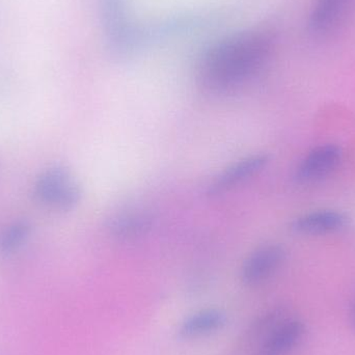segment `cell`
Returning <instances> with one entry per match:
<instances>
[{
  "instance_id": "cell-1",
  "label": "cell",
  "mask_w": 355,
  "mask_h": 355,
  "mask_svg": "<svg viewBox=\"0 0 355 355\" xmlns=\"http://www.w3.org/2000/svg\"><path fill=\"white\" fill-rule=\"evenodd\" d=\"M275 43L272 31L252 29L219 40L198 62V78L206 91H236L254 78L266 64Z\"/></svg>"
},
{
  "instance_id": "cell-2",
  "label": "cell",
  "mask_w": 355,
  "mask_h": 355,
  "mask_svg": "<svg viewBox=\"0 0 355 355\" xmlns=\"http://www.w3.org/2000/svg\"><path fill=\"white\" fill-rule=\"evenodd\" d=\"M80 185L72 173L64 166H51L44 171L33 186L35 200L44 208L68 212L81 200Z\"/></svg>"
},
{
  "instance_id": "cell-3",
  "label": "cell",
  "mask_w": 355,
  "mask_h": 355,
  "mask_svg": "<svg viewBox=\"0 0 355 355\" xmlns=\"http://www.w3.org/2000/svg\"><path fill=\"white\" fill-rule=\"evenodd\" d=\"M286 250L279 244L259 246L242 264L240 277L248 286H258L268 281L283 266Z\"/></svg>"
},
{
  "instance_id": "cell-4",
  "label": "cell",
  "mask_w": 355,
  "mask_h": 355,
  "mask_svg": "<svg viewBox=\"0 0 355 355\" xmlns=\"http://www.w3.org/2000/svg\"><path fill=\"white\" fill-rule=\"evenodd\" d=\"M268 162L269 156L265 153L250 154L233 162L211 182L208 186L209 196H220L231 191L262 172Z\"/></svg>"
},
{
  "instance_id": "cell-5",
  "label": "cell",
  "mask_w": 355,
  "mask_h": 355,
  "mask_svg": "<svg viewBox=\"0 0 355 355\" xmlns=\"http://www.w3.org/2000/svg\"><path fill=\"white\" fill-rule=\"evenodd\" d=\"M154 225L151 211L128 207L112 214L106 223L108 234L120 241H131L148 235Z\"/></svg>"
},
{
  "instance_id": "cell-6",
  "label": "cell",
  "mask_w": 355,
  "mask_h": 355,
  "mask_svg": "<svg viewBox=\"0 0 355 355\" xmlns=\"http://www.w3.org/2000/svg\"><path fill=\"white\" fill-rule=\"evenodd\" d=\"M342 148L333 144L319 146L309 152L298 164L295 172L296 181L312 183L329 176L341 164Z\"/></svg>"
},
{
  "instance_id": "cell-7",
  "label": "cell",
  "mask_w": 355,
  "mask_h": 355,
  "mask_svg": "<svg viewBox=\"0 0 355 355\" xmlns=\"http://www.w3.org/2000/svg\"><path fill=\"white\" fill-rule=\"evenodd\" d=\"M354 0H315L308 19V31L323 37L337 28Z\"/></svg>"
},
{
  "instance_id": "cell-8",
  "label": "cell",
  "mask_w": 355,
  "mask_h": 355,
  "mask_svg": "<svg viewBox=\"0 0 355 355\" xmlns=\"http://www.w3.org/2000/svg\"><path fill=\"white\" fill-rule=\"evenodd\" d=\"M306 327L300 319H286L266 336L256 355L291 354L306 335Z\"/></svg>"
},
{
  "instance_id": "cell-9",
  "label": "cell",
  "mask_w": 355,
  "mask_h": 355,
  "mask_svg": "<svg viewBox=\"0 0 355 355\" xmlns=\"http://www.w3.org/2000/svg\"><path fill=\"white\" fill-rule=\"evenodd\" d=\"M347 215L336 210H318L296 217L291 230L302 235H320L343 230L348 225Z\"/></svg>"
},
{
  "instance_id": "cell-10",
  "label": "cell",
  "mask_w": 355,
  "mask_h": 355,
  "mask_svg": "<svg viewBox=\"0 0 355 355\" xmlns=\"http://www.w3.org/2000/svg\"><path fill=\"white\" fill-rule=\"evenodd\" d=\"M225 315L217 309H207L188 317L179 329L184 339L204 337L219 331L225 323Z\"/></svg>"
},
{
  "instance_id": "cell-11",
  "label": "cell",
  "mask_w": 355,
  "mask_h": 355,
  "mask_svg": "<svg viewBox=\"0 0 355 355\" xmlns=\"http://www.w3.org/2000/svg\"><path fill=\"white\" fill-rule=\"evenodd\" d=\"M29 234L31 225L27 221L19 220L10 223L0 231V252H14L25 243Z\"/></svg>"
},
{
  "instance_id": "cell-12",
  "label": "cell",
  "mask_w": 355,
  "mask_h": 355,
  "mask_svg": "<svg viewBox=\"0 0 355 355\" xmlns=\"http://www.w3.org/2000/svg\"><path fill=\"white\" fill-rule=\"evenodd\" d=\"M349 324L352 331H354L355 333V300L354 304H352V310H350Z\"/></svg>"
}]
</instances>
